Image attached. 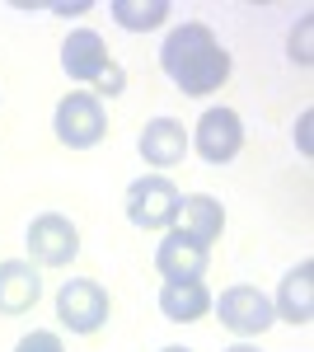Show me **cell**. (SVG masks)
Here are the masks:
<instances>
[{"label":"cell","instance_id":"1","mask_svg":"<svg viewBox=\"0 0 314 352\" xmlns=\"http://www.w3.org/2000/svg\"><path fill=\"white\" fill-rule=\"evenodd\" d=\"M159 66H164L169 80L179 85V94H192V99L216 94L221 85L230 80V52H225L221 38H216L207 24H197V19L179 24L164 38Z\"/></svg>","mask_w":314,"mask_h":352},{"label":"cell","instance_id":"2","mask_svg":"<svg viewBox=\"0 0 314 352\" xmlns=\"http://www.w3.org/2000/svg\"><path fill=\"white\" fill-rule=\"evenodd\" d=\"M179 202H183V192L164 174H141L127 184V221L136 230H169L179 221Z\"/></svg>","mask_w":314,"mask_h":352},{"label":"cell","instance_id":"3","mask_svg":"<svg viewBox=\"0 0 314 352\" xmlns=\"http://www.w3.org/2000/svg\"><path fill=\"white\" fill-rule=\"evenodd\" d=\"M52 127H56V141L71 146V151H89L108 136V118H104V104L99 94H85V89H71L52 113Z\"/></svg>","mask_w":314,"mask_h":352},{"label":"cell","instance_id":"4","mask_svg":"<svg viewBox=\"0 0 314 352\" xmlns=\"http://www.w3.org/2000/svg\"><path fill=\"white\" fill-rule=\"evenodd\" d=\"M113 315V300L94 277H66L56 292V320L71 333H99Z\"/></svg>","mask_w":314,"mask_h":352},{"label":"cell","instance_id":"5","mask_svg":"<svg viewBox=\"0 0 314 352\" xmlns=\"http://www.w3.org/2000/svg\"><path fill=\"white\" fill-rule=\"evenodd\" d=\"M28 254H33V263H43V268H66L71 258L80 254V230L71 217H61V212H43V217L28 221Z\"/></svg>","mask_w":314,"mask_h":352},{"label":"cell","instance_id":"6","mask_svg":"<svg viewBox=\"0 0 314 352\" xmlns=\"http://www.w3.org/2000/svg\"><path fill=\"white\" fill-rule=\"evenodd\" d=\"M216 320L239 333V338H254V333H267L272 329V300L262 296L258 287H249V282H239V287H225L221 300H216Z\"/></svg>","mask_w":314,"mask_h":352},{"label":"cell","instance_id":"7","mask_svg":"<svg viewBox=\"0 0 314 352\" xmlns=\"http://www.w3.org/2000/svg\"><path fill=\"white\" fill-rule=\"evenodd\" d=\"M188 146H197V155L207 164H230L239 155V146H244V122H239L235 109H207L197 118V132Z\"/></svg>","mask_w":314,"mask_h":352},{"label":"cell","instance_id":"8","mask_svg":"<svg viewBox=\"0 0 314 352\" xmlns=\"http://www.w3.org/2000/svg\"><path fill=\"white\" fill-rule=\"evenodd\" d=\"M211 263V249L183 235L179 226H169V235L155 244V268L164 282H183V277H202Z\"/></svg>","mask_w":314,"mask_h":352},{"label":"cell","instance_id":"9","mask_svg":"<svg viewBox=\"0 0 314 352\" xmlns=\"http://www.w3.org/2000/svg\"><path fill=\"white\" fill-rule=\"evenodd\" d=\"M108 66H113V56H108V43L94 33V28H76L66 43H61V71L71 76V80H85L94 85L104 76Z\"/></svg>","mask_w":314,"mask_h":352},{"label":"cell","instance_id":"10","mask_svg":"<svg viewBox=\"0 0 314 352\" xmlns=\"http://www.w3.org/2000/svg\"><path fill=\"white\" fill-rule=\"evenodd\" d=\"M136 146H141V160L146 164L174 169V164H183V155H188V132H183L179 118H150Z\"/></svg>","mask_w":314,"mask_h":352},{"label":"cell","instance_id":"11","mask_svg":"<svg viewBox=\"0 0 314 352\" xmlns=\"http://www.w3.org/2000/svg\"><path fill=\"white\" fill-rule=\"evenodd\" d=\"M43 296V277L24 258H5L0 263V315H28Z\"/></svg>","mask_w":314,"mask_h":352},{"label":"cell","instance_id":"12","mask_svg":"<svg viewBox=\"0 0 314 352\" xmlns=\"http://www.w3.org/2000/svg\"><path fill=\"white\" fill-rule=\"evenodd\" d=\"M272 315L287 320V324H310V320H314V263H310V258L295 263V268L282 277Z\"/></svg>","mask_w":314,"mask_h":352},{"label":"cell","instance_id":"13","mask_svg":"<svg viewBox=\"0 0 314 352\" xmlns=\"http://www.w3.org/2000/svg\"><path fill=\"white\" fill-rule=\"evenodd\" d=\"M211 310V292L202 277H183V282H164L159 287V315L169 324H197Z\"/></svg>","mask_w":314,"mask_h":352},{"label":"cell","instance_id":"14","mask_svg":"<svg viewBox=\"0 0 314 352\" xmlns=\"http://www.w3.org/2000/svg\"><path fill=\"white\" fill-rule=\"evenodd\" d=\"M174 226L211 249V244L221 240V230H225V212H221V202L211 192H188L183 202H179V221Z\"/></svg>","mask_w":314,"mask_h":352},{"label":"cell","instance_id":"15","mask_svg":"<svg viewBox=\"0 0 314 352\" xmlns=\"http://www.w3.org/2000/svg\"><path fill=\"white\" fill-rule=\"evenodd\" d=\"M113 10V19L131 33H146V28H159L164 24V14H169V0H150V5H136V0H113L108 5Z\"/></svg>","mask_w":314,"mask_h":352},{"label":"cell","instance_id":"16","mask_svg":"<svg viewBox=\"0 0 314 352\" xmlns=\"http://www.w3.org/2000/svg\"><path fill=\"white\" fill-rule=\"evenodd\" d=\"M14 352H66V343L56 333H47V329H33V333H24L14 343Z\"/></svg>","mask_w":314,"mask_h":352},{"label":"cell","instance_id":"17","mask_svg":"<svg viewBox=\"0 0 314 352\" xmlns=\"http://www.w3.org/2000/svg\"><path fill=\"white\" fill-rule=\"evenodd\" d=\"M99 94H108V99H113V94H122V85H127V76H122V66H117V61H113V66H108L104 76H99Z\"/></svg>","mask_w":314,"mask_h":352},{"label":"cell","instance_id":"18","mask_svg":"<svg viewBox=\"0 0 314 352\" xmlns=\"http://www.w3.org/2000/svg\"><path fill=\"white\" fill-rule=\"evenodd\" d=\"M225 352H258L254 343H235V348H225Z\"/></svg>","mask_w":314,"mask_h":352},{"label":"cell","instance_id":"19","mask_svg":"<svg viewBox=\"0 0 314 352\" xmlns=\"http://www.w3.org/2000/svg\"><path fill=\"white\" fill-rule=\"evenodd\" d=\"M159 352H192V348H179V343H174V348H159Z\"/></svg>","mask_w":314,"mask_h":352}]
</instances>
